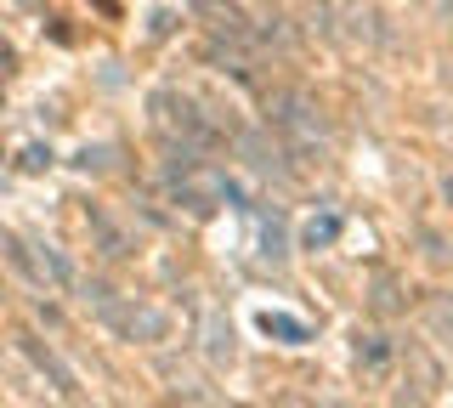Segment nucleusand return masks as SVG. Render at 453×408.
Wrapping results in <instances>:
<instances>
[{
	"instance_id": "3",
	"label": "nucleus",
	"mask_w": 453,
	"mask_h": 408,
	"mask_svg": "<svg viewBox=\"0 0 453 408\" xmlns=\"http://www.w3.org/2000/svg\"><path fill=\"white\" fill-rule=\"evenodd\" d=\"M148 125L159 131V142H165V148H193V153H210V148L221 142L216 119H210V114L193 103L188 91H176V86H159V91L148 96Z\"/></svg>"
},
{
	"instance_id": "14",
	"label": "nucleus",
	"mask_w": 453,
	"mask_h": 408,
	"mask_svg": "<svg viewBox=\"0 0 453 408\" xmlns=\"http://www.w3.org/2000/svg\"><path fill=\"white\" fill-rule=\"evenodd\" d=\"M340 238V216L334 210H318V216H306V227H301V250H329Z\"/></svg>"
},
{
	"instance_id": "6",
	"label": "nucleus",
	"mask_w": 453,
	"mask_h": 408,
	"mask_svg": "<svg viewBox=\"0 0 453 408\" xmlns=\"http://www.w3.org/2000/svg\"><path fill=\"white\" fill-rule=\"evenodd\" d=\"M6 244V261L18 266V273L28 278L35 289H80V273L68 266V256L57 244H46V238H23V233H6L0 238Z\"/></svg>"
},
{
	"instance_id": "8",
	"label": "nucleus",
	"mask_w": 453,
	"mask_h": 408,
	"mask_svg": "<svg viewBox=\"0 0 453 408\" xmlns=\"http://www.w3.org/2000/svg\"><path fill=\"white\" fill-rule=\"evenodd\" d=\"M198 351H204V363H226L238 358V335H233V318L221 312V306H198Z\"/></svg>"
},
{
	"instance_id": "12",
	"label": "nucleus",
	"mask_w": 453,
	"mask_h": 408,
	"mask_svg": "<svg viewBox=\"0 0 453 408\" xmlns=\"http://www.w3.org/2000/svg\"><path fill=\"white\" fill-rule=\"evenodd\" d=\"M396 363V346H391V335H357V369L363 380H386V369Z\"/></svg>"
},
{
	"instance_id": "10",
	"label": "nucleus",
	"mask_w": 453,
	"mask_h": 408,
	"mask_svg": "<svg viewBox=\"0 0 453 408\" xmlns=\"http://www.w3.org/2000/svg\"><path fill=\"white\" fill-rule=\"evenodd\" d=\"M18 346L28 351V363H35V369L51 380V391H57V397H74V391H80V386H74V369H68V363L57 358V351H51L46 341H40V335H18Z\"/></svg>"
},
{
	"instance_id": "7",
	"label": "nucleus",
	"mask_w": 453,
	"mask_h": 408,
	"mask_svg": "<svg viewBox=\"0 0 453 408\" xmlns=\"http://www.w3.org/2000/svg\"><path fill=\"white\" fill-rule=\"evenodd\" d=\"M396 363H403V380H408V391H403L408 403H436V397H442L448 374H442V363H436V351L425 341L396 346Z\"/></svg>"
},
{
	"instance_id": "16",
	"label": "nucleus",
	"mask_w": 453,
	"mask_h": 408,
	"mask_svg": "<svg viewBox=\"0 0 453 408\" xmlns=\"http://www.w3.org/2000/svg\"><path fill=\"white\" fill-rule=\"evenodd\" d=\"M261 329H266V335H283L289 346H295V341H306V323H295V318H273V312H266V318H261Z\"/></svg>"
},
{
	"instance_id": "4",
	"label": "nucleus",
	"mask_w": 453,
	"mask_h": 408,
	"mask_svg": "<svg viewBox=\"0 0 453 408\" xmlns=\"http://www.w3.org/2000/svg\"><path fill=\"white\" fill-rule=\"evenodd\" d=\"M165 188H170V199L188 210V216H216V210L226 204V193H233V188H226V176L204 159V153H193V148H170Z\"/></svg>"
},
{
	"instance_id": "15",
	"label": "nucleus",
	"mask_w": 453,
	"mask_h": 408,
	"mask_svg": "<svg viewBox=\"0 0 453 408\" xmlns=\"http://www.w3.org/2000/svg\"><path fill=\"white\" fill-rule=\"evenodd\" d=\"M261 256H266V261H283V256H289V250H283V221H278V216L261 221Z\"/></svg>"
},
{
	"instance_id": "1",
	"label": "nucleus",
	"mask_w": 453,
	"mask_h": 408,
	"mask_svg": "<svg viewBox=\"0 0 453 408\" xmlns=\"http://www.w3.org/2000/svg\"><path fill=\"white\" fill-rule=\"evenodd\" d=\"M80 301L91 306V318L103 323L108 335H119V341H131V346L170 341V312L153 306V301H142V295H125V289L103 284V278H80Z\"/></svg>"
},
{
	"instance_id": "9",
	"label": "nucleus",
	"mask_w": 453,
	"mask_h": 408,
	"mask_svg": "<svg viewBox=\"0 0 453 408\" xmlns=\"http://www.w3.org/2000/svg\"><path fill=\"white\" fill-rule=\"evenodd\" d=\"M85 227H91V238H96V250H103L108 261H125V256H136V238L119 227V221L108 216L103 204H85Z\"/></svg>"
},
{
	"instance_id": "5",
	"label": "nucleus",
	"mask_w": 453,
	"mask_h": 408,
	"mask_svg": "<svg viewBox=\"0 0 453 408\" xmlns=\"http://www.w3.org/2000/svg\"><path fill=\"white\" fill-rule=\"evenodd\" d=\"M318 35L334 40V46L351 51V58H368V51L386 46V23H380V12L363 6V0H323L318 6Z\"/></svg>"
},
{
	"instance_id": "13",
	"label": "nucleus",
	"mask_w": 453,
	"mask_h": 408,
	"mask_svg": "<svg viewBox=\"0 0 453 408\" xmlns=\"http://www.w3.org/2000/svg\"><path fill=\"white\" fill-rule=\"evenodd\" d=\"M368 306H374L380 318H396L403 312V284H396V273H374V284H368Z\"/></svg>"
},
{
	"instance_id": "2",
	"label": "nucleus",
	"mask_w": 453,
	"mask_h": 408,
	"mask_svg": "<svg viewBox=\"0 0 453 408\" xmlns=\"http://www.w3.org/2000/svg\"><path fill=\"white\" fill-rule=\"evenodd\" d=\"M266 125H273V136L283 148H289V159H329V142H334V131H329V114L318 108V96L311 91H273V103H266Z\"/></svg>"
},
{
	"instance_id": "11",
	"label": "nucleus",
	"mask_w": 453,
	"mask_h": 408,
	"mask_svg": "<svg viewBox=\"0 0 453 408\" xmlns=\"http://www.w3.org/2000/svg\"><path fill=\"white\" fill-rule=\"evenodd\" d=\"M238 153H244V159H250L261 176H278V181L289 176V148H283L278 136L266 142V136H255V131H250V136H238Z\"/></svg>"
}]
</instances>
